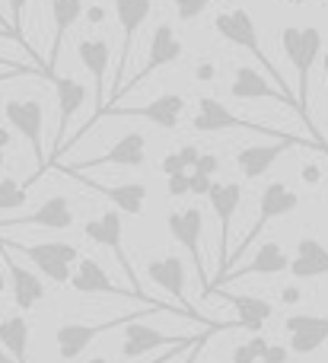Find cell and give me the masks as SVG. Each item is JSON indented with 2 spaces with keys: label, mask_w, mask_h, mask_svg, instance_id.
<instances>
[{
  "label": "cell",
  "mask_w": 328,
  "mask_h": 363,
  "mask_svg": "<svg viewBox=\"0 0 328 363\" xmlns=\"http://www.w3.org/2000/svg\"><path fill=\"white\" fill-rule=\"evenodd\" d=\"M281 45H284V55L290 57L293 70H297V102L300 108H303V121L306 128H310L312 140H316L319 147H325L322 134L316 131V121H312L310 115V77H312V67H316V61L322 57V32L316 29V26H287L284 32H281Z\"/></svg>",
  "instance_id": "cell-1"
},
{
  "label": "cell",
  "mask_w": 328,
  "mask_h": 363,
  "mask_svg": "<svg viewBox=\"0 0 328 363\" xmlns=\"http://www.w3.org/2000/svg\"><path fill=\"white\" fill-rule=\"evenodd\" d=\"M153 313H166V309L144 306L140 313H125V315H115V319H108V322H96V325H83V322H64V325H57V332H55L57 357H61L64 363L80 360L83 354H86V347L93 345L99 335H108V332H115V328H128L131 322H140V319H147V315H153Z\"/></svg>",
  "instance_id": "cell-2"
},
{
  "label": "cell",
  "mask_w": 328,
  "mask_h": 363,
  "mask_svg": "<svg viewBox=\"0 0 328 363\" xmlns=\"http://www.w3.org/2000/svg\"><path fill=\"white\" fill-rule=\"evenodd\" d=\"M214 29H217V35L227 38L230 45H239V48H246L249 55H255V61H259L261 67H265L268 74L281 83V89H284V93H290V89H287V83H284V77H281V70L274 67L271 57L261 51V38H259V29H255L252 13L242 10V6H236V10H223V13H217Z\"/></svg>",
  "instance_id": "cell-3"
},
{
  "label": "cell",
  "mask_w": 328,
  "mask_h": 363,
  "mask_svg": "<svg viewBox=\"0 0 328 363\" xmlns=\"http://www.w3.org/2000/svg\"><path fill=\"white\" fill-rule=\"evenodd\" d=\"M191 128H195L198 134H220V131H255V134H265V138H271L274 144L278 140H293L297 134H284L278 131V128H268V125H259V121H246L239 118V115H233L223 102H217L214 96H201L198 99V115L195 121H191Z\"/></svg>",
  "instance_id": "cell-4"
},
{
  "label": "cell",
  "mask_w": 328,
  "mask_h": 363,
  "mask_svg": "<svg viewBox=\"0 0 328 363\" xmlns=\"http://www.w3.org/2000/svg\"><path fill=\"white\" fill-rule=\"evenodd\" d=\"M6 249H16L19 255H26L32 264L38 268V274H45L51 284H70V277H74V271H70V264L80 262V249L70 242H10V239H4Z\"/></svg>",
  "instance_id": "cell-5"
},
{
  "label": "cell",
  "mask_w": 328,
  "mask_h": 363,
  "mask_svg": "<svg viewBox=\"0 0 328 363\" xmlns=\"http://www.w3.org/2000/svg\"><path fill=\"white\" fill-rule=\"evenodd\" d=\"M4 118L10 121V128L16 134H23L29 140L32 153H35V166L38 172L29 179V185L35 179H42V172L48 169V157H45V144H42V131H45V108L38 99H6L4 106Z\"/></svg>",
  "instance_id": "cell-6"
},
{
  "label": "cell",
  "mask_w": 328,
  "mask_h": 363,
  "mask_svg": "<svg viewBox=\"0 0 328 363\" xmlns=\"http://www.w3.org/2000/svg\"><path fill=\"white\" fill-rule=\"evenodd\" d=\"M77 57L83 61V67L93 74V83H96V108H93V118L86 121V128L83 131H77L74 138H70V144L77 147V140L83 138V134L89 131V128L96 125V121L102 118V112H106V70H108V61H112V48H108L106 38H83L80 45H77Z\"/></svg>",
  "instance_id": "cell-7"
},
{
  "label": "cell",
  "mask_w": 328,
  "mask_h": 363,
  "mask_svg": "<svg viewBox=\"0 0 328 363\" xmlns=\"http://www.w3.org/2000/svg\"><path fill=\"white\" fill-rule=\"evenodd\" d=\"M300 207V194L297 191H290V188L284 185V182H271V185L265 188V191L259 194V217L252 220V226H249V233H246V239L239 242V249L233 252V258L230 262H236L239 255H246L249 252V245H252V239L259 236L261 230H265V223L268 220H278V217H287V213H293Z\"/></svg>",
  "instance_id": "cell-8"
},
{
  "label": "cell",
  "mask_w": 328,
  "mask_h": 363,
  "mask_svg": "<svg viewBox=\"0 0 328 363\" xmlns=\"http://www.w3.org/2000/svg\"><path fill=\"white\" fill-rule=\"evenodd\" d=\"M166 226H169V236L188 252L191 264L198 271V281H201V294H208L210 281L204 274V258H201V236H204V213L198 207H188V211H172L166 217Z\"/></svg>",
  "instance_id": "cell-9"
},
{
  "label": "cell",
  "mask_w": 328,
  "mask_h": 363,
  "mask_svg": "<svg viewBox=\"0 0 328 363\" xmlns=\"http://www.w3.org/2000/svg\"><path fill=\"white\" fill-rule=\"evenodd\" d=\"M83 233H86V239L89 242H96V245H102V249H108L115 258H118V264L128 271V281H131V290L134 294H144L140 290V284H137V274H134V268H131V258L125 255V249H121V236H125V223H121V213L118 211H102L99 217H93V220H86L83 223ZM147 296V294H144Z\"/></svg>",
  "instance_id": "cell-10"
},
{
  "label": "cell",
  "mask_w": 328,
  "mask_h": 363,
  "mask_svg": "<svg viewBox=\"0 0 328 363\" xmlns=\"http://www.w3.org/2000/svg\"><path fill=\"white\" fill-rule=\"evenodd\" d=\"M150 10H153V0H115V13H118V23H121V61H118V70H115V86L108 99H118L125 93V70L134 48V35L140 32Z\"/></svg>",
  "instance_id": "cell-11"
},
{
  "label": "cell",
  "mask_w": 328,
  "mask_h": 363,
  "mask_svg": "<svg viewBox=\"0 0 328 363\" xmlns=\"http://www.w3.org/2000/svg\"><path fill=\"white\" fill-rule=\"evenodd\" d=\"M70 287H74L77 294L128 296V300H140L144 306H159V309H169V313H176V309L166 306V303L150 300V296H144V294H134L131 287H118V284H112V277L106 274V268H102L99 262H93V258H80V262H77V271H74V277H70Z\"/></svg>",
  "instance_id": "cell-12"
},
{
  "label": "cell",
  "mask_w": 328,
  "mask_h": 363,
  "mask_svg": "<svg viewBox=\"0 0 328 363\" xmlns=\"http://www.w3.org/2000/svg\"><path fill=\"white\" fill-rule=\"evenodd\" d=\"M147 163V140L144 134L137 131H128L108 147L102 157H93V160H83V163H70V166H61L64 176H83L86 169H99V166H144Z\"/></svg>",
  "instance_id": "cell-13"
},
{
  "label": "cell",
  "mask_w": 328,
  "mask_h": 363,
  "mask_svg": "<svg viewBox=\"0 0 328 363\" xmlns=\"http://www.w3.org/2000/svg\"><path fill=\"white\" fill-rule=\"evenodd\" d=\"M210 207H214L217 220H220V239H217V277L227 274V264H230V226H233V217L239 211V201H242V185L239 182H214L210 188Z\"/></svg>",
  "instance_id": "cell-14"
},
{
  "label": "cell",
  "mask_w": 328,
  "mask_h": 363,
  "mask_svg": "<svg viewBox=\"0 0 328 363\" xmlns=\"http://www.w3.org/2000/svg\"><path fill=\"white\" fill-rule=\"evenodd\" d=\"M185 96L179 93H163L159 99H153L150 106H134V108H115L108 106L106 112H102V118H147L150 125L163 128V131H176L179 128V118H182L185 112Z\"/></svg>",
  "instance_id": "cell-15"
},
{
  "label": "cell",
  "mask_w": 328,
  "mask_h": 363,
  "mask_svg": "<svg viewBox=\"0 0 328 363\" xmlns=\"http://www.w3.org/2000/svg\"><path fill=\"white\" fill-rule=\"evenodd\" d=\"M147 277H150L157 287H163L169 296H176L179 306H182V313L188 315V319L201 322V325H217V322H208L201 313H195L188 303V296H185V264L179 255H166V258H153L150 264H147Z\"/></svg>",
  "instance_id": "cell-16"
},
{
  "label": "cell",
  "mask_w": 328,
  "mask_h": 363,
  "mask_svg": "<svg viewBox=\"0 0 328 363\" xmlns=\"http://www.w3.org/2000/svg\"><path fill=\"white\" fill-rule=\"evenodd\" d=\"M195 341H198V335H166L153 325H144V319H140L125 328L121 357L134 360V357H144V354L157 351V347H182V345H195Z\"/></svg>",
  "instance_id": "cell-17"
},
{
  "label": "cell",
  "mask_w": 328,
  "mask_h": 363,
  "mask_svg": "<svg viewBox=\"0 0 328 363\" xmlns=\"http://www.w3.org/2000/svg\"><path fill=\"white\" fill-rule=\"evenodd\" d=\"M230 96L233 99H239V102H252V99H271V102H281V106H287V108H293V112H300L303 115V108H300V102H297V96H290V93H284V89H274L271 83L265 80V77L259 74L255 67H236V77H233V83H230Z\"/></svg>",
  "instance_id": "cell-18"
},
{
  "label": "cell",
  "mask_w": 328,
  "mask_h": 363,
  "mask_svg": "<svg viewBox=\"0 0 328 363\" xmlns=\"http://www.w3.org/2000/svg\"><path fill=\"white\" fill-rule=\"evenodd\" d=\"M55 89H57V131H55V150H51V163L64 153L67 144V131H70V118L80 112V106L86 102V86L77 83L74 77H55Z\"/></svg>",
  "instance_id": "cell-19"
},
{
  "label": "cell",
  "mask_w": 328,
  "mask_h": 363,
  "mask_svg": "<svg viewBox=\"0 0 328 363\" xmlns=\"http://www.w3.org/2000/svg\"><path fill=\"white\" fill-rule=\"evenodd\" d=\"M284 271H290V258H287V252L281 249L278 242H261L252 262L242 264V268H236V271H230V274H223V277H217V281H210V287H208L204 296L217 294L227 281H239V277H255V274H284Z\"/></svg>",
  "instance_id": "cell-20"
},
{
  "label": "cell",
  "mask_w": 328,
  "mask_h": 363,
  "mask_svg": "<svg viewBox=\"0 0 328 363\" xmlns=\"http://www.w3.org/2000/svg\"><path fill=\"white\" fill-rule=\"evenodd\" d=\"M293 147H316V150H322L312 138H293V140H278V144H271V147H242V150L236 153V166H239L242 176L255 182L271 169L274 160L284 157V153L293 150Z\"/></svg>",
  "instance_id": "cell-21"
},
{
  "label": "cell",
  "mask_w": 328,
  "mask_h": 363,
  "mask_svg": "<svg viewBox=\"0 0 328 363\" xmlns=\"http://www.w3.org/2000/svg\"><path fill=\"white\" fill-rule=\"evenodd\" d=\"M179 57H182V42L176 38L172 26L169 23L157 26V32H153L150 42H147V61H144V67L134 74V80H128V89H134L140 80H147V77L157 74V70L166 67V64H176Z\"/></svg>",
  "instance_id": "cell-22"
},
{
  "label": "cell",
  "mask_w": 328,
  "mask_h": 363,
  "mask_svg": "<svg viewBox=\"0 0 328 363\" xmlns=\"http://www.w3.org/2000/svg\"><path fill=\"white\" fill-rule=\"evenodd\" d=\"M284 332L290 338L293 354H316L328 341V315H312V313H297L284 319Z\"/></svg>",
  "instance_id": "cell-23"
},
{
  "label": "cell",
  "mask_w": 328,
  "mask_h": 363,
  "mask_svg": "<svg viewBox=\"0 0 328 363\" xmlns=\"http://www.w3.org/2000/svg\"><path fill=\"white\" fill-rule=\"evenodd\" d=\"M0 226H42V230H70L74 226V207L64 194H51L32 213L23 217H10L0 220Z\"/></svg>",
  "instance_id": "cell-24"
},
{
  "label": "cell",
  "mask_w": 328,
  "mask_h": 363,
  "mask_svg": "<svg viewBox=\"0 0 328 363\" xmlns=\"http://www.w3.org/2000/svg\"><path fill=\"white\" fill-rule=\"evenodd\" d=\"M48 13H51L55 32H51V51H48V57H45V74H48V80H55L57 77L55 64H57V57H61L67 32L74 29L77 19L83 16V0H48Z\"/></svg>",
  "instance_id": "cell-25"
},
{
  "label": "cell",
  "mask_w": 328,
  "mask_h": 363,
  "mask_svg": "<svg viewBox=\"0 0 328 363\" xmlns=\"http://www.w3.org/2000/svg\"><path fill=\"white\" fill-rule=\"evenodd\" d=\"M0 255H4L6 262V274H10V287H13V303H16L23 313H29L32 306H35L38 300H45V284L42 277L35 274V271L23 268V264L16 262V258L10 255V249H6L4 242H0Z\"/></svg>",
  "instance_id": "cell-26"
},
{
  "label": "cell",
  "mask_w": 328,
  "mask_h": 363,
  "mask_svg": "<svg viewBox=\"0 0 328 363\" xmlns=\"http://www.w3.org/2000/svg\"><path fill=\"white\" fill-rule=\"evenodd\" d=\"M77 182H83L86 188H93L96 194H102V198H108L115 207H118V213L125 211L128 217H137L140 211H144V201H147V185H140V182H125V185H102V182H93L86 176H70Z\"/></svg>",
  "instance_id": "cell-27"
},
{
  "label": "cell",
  "mask_w": 328,
  "mask_h": 363,
  "mask_svg": "<svg viewBox=\"0 0 328 363\" xmlns=\"http://www.w3.org/2000/svg\"><path fill=\"white\" fill-rule=\"evenodd\" d=\"M290 274L297 281H316L328 274V249L319 239L303 236L297 242V255L290 258Z\"/></svg>",
  "instance_id": "cell-28"
},
{
  "label": "cell",
  "mask_w": 328,
  "mask_h": 363,
  "mask_svg": "<svg viewBox=\"0 0 328 363\" xmlns=\"http://www.w3.org/2000/svg\"><path fill=\"white\" fill-rule=\"evenodd\" d=\"M223 300H227L230 306L236 309V315H239V328H249V332H259V328L274 315V306L268 300H261V296L227 294Z\"/></svg>",
  "instance_id": "cell-29"
},
{
  "label": "cell",
  "mask_w": 328,
  "mask_h": 363,
  "mask_svg": "<svg viewBox=\"0 0 328 363\" xmlns=\"http://www.w3.org/2000/svg\"><path fill=\"white\" fill-rule=\"evenodd\" d=\"M0 345L13 357V363H26V351H29V322H26V315H4L0 319Z\"/></svg>",
  "instance_id": "cell-30"
},
{
  "label": "cell",
  "mask_w": 328,
  "mask_h": 363,
  "mask_svg": "<svg viewBox=\"0 0 328 363\" xmlns=\"http://www.w3.org/2000/svg\"><path fill=\"white\" fill-rule=\"evenodd\" d=\"M29 198V182H16V179H0V211H16L26 204Z\"/></svg>",
  "instance_id": "cell-31"
},
{
  "label": "cell",
  "mask_w": 328,
  "mask_h": 363,
  "mask_svg": "<svg viewBox=\"0 0 328 363\" xmlns=\"http://www.w3.org/2000/svg\"><path fill=\"white\" fill-rule=\"evenodd\" d=\"M210 4H214V0H172V6H176V13H179L182 23H195Z\"/></svg>",
  "instance_id": "cell-32"
},
{
  "label": "cell",
  "mask_w": 328,
  "mask_h": 363,
  "mask_svg": "<svg viewBox=\"0 0 328 363\" xmlns=\"http://www.w3.org/2000/svg\"><path fill=\"white\" fill-rule=\"evenodd\" d=\"M26 4H29V0H10V29L16 32L19 45L32 51V45L26 42V32H23V10H26ZM32 55H35V51H32ZM35 57H38V55H35Z\"/></svg>",
  "instance_id": "cell-33"
},
{
  "label": "cell",
  "mask_w": 328,
  "mask_h": 363,
  "mask_svg": "<svg viewBox=\"0 0 328 363\" xmlns=\"http://www.w3.org/2000/svg\"><path fill=\"white\" fill-rule=\"evenodd\" d=\"M227 328H239V325H220V322H217L214 328H208V332H204V335H198L195 347H191V351H188V357H185L182 363H198V360H201V354H204V347H208L210 335H217V332H227Z\"/></svg>",
  "instance_id": "cell-34"
},
{
  "label": "cell",
  "mask_w": 328,
  "mask_h": 363,
  "mask_svg": "<svg viewBox=\"0 0 328 363\" xmlns=\"http://www.w3.org/2000/svg\"><path fill=\"white\" fill-rule=\"evenodd\" d=\"M176 153H179V163H182V169L191 176V172L198 169V160H201V150H198V147H191V144H182Z\"/></svg>",
  "instance_id": "cell-35"
},
{
  "label": "cell",
  "mask_w": 328,
  "mask_h": 363,
  "mask_svg": "<svg viewBox=\"0 0 328 363\" xmlns=\"http://www.w3.org/2000/svg\"><path fill=\"white\" fill-rule=\"evenodd\" d=\"M166 191H169V198H182V194H191V188H188V176H169L166 179Z\"/></svg>",
  "instance_id": "cell-36"
},
{
  "label": "cell",
  "mask_w": 328,
  "mask_h": 363,
  "mask_svg": "<svg viewBox=\"0 0 328 363\" xmlns=\"http://www.w3.org/2000/svg\"><path fill=\"white\" fill-rule=\"evenodd\" d=\"M220 169V160L214 157V153H201V160H198V176H204V179H210L214 176V172Z\"/></svg>",
  "instance_id": "cell-37"
},
{
  "label": "cell",
  "mask_w": 328,
  "mask_h": 363,
  "mask_svg": "<svg viewBox=\"0 0 328 363\" xmlns=\"http://www.w3.org/2000/svg\"><path fill=\"white\" fill-rule=\"evenodd\" d=\"M188 188H191V194H198V198H204V194H210V188H214V182H210V179H204V176H198V172H191V176H188Z\"/></svg>",
  "instance_id": "cell-38"
},
{
  "label": "cell",
  "mask_w": 328,
  "mask_h": 363,
  "mask_svg": "<svg viewBox=\"0 0 328 363\" xmlns=\"http://www.w3.org/2000/svg\"><path fill=\"white\" fill-rule=\"evenodd\" d=\"M287 357H290V351H287V347L268 345V354H265V360H261V363H287Z\"/></svg>",
  "instance_id": "cell-39"
},
{
  "label": "cell",
  "mask_w": 328,
  "mask_h": 363,
  "mask_svg": "<svg viewBox=\"0 0 328 363\" xmlns=\"http://www.w3.org/2000/svg\"><path fill=\"white\" fill-rule=\"evenodd\" d=\"M300 176H303L306 185H319V182H322V169H319V163H306L303 169H300Z\"/></svg>",
  "instance_id": "cell-40"
},
{
  "label": "cell",
  "mask_w": 328,
  "mask_h": 363,
  "mask_svg": "<svg viewBox=\"0 0 328 363\" xmlns=\"http://www.w3.org/2000/svg\"><path fill=\"white\" fill-rule=\"evenodd\" d=\"M163 172H166V179L169 176H182V163H179V153H169V157L163 160ZM185 176H188V172H185Z\"/></svg>",
  "instance_id": "cell-41"
},
{
  "label": "cell",
  "mask_w": 328,
  "mask_h": 363,
  "mask_svg": "<svg viewBox=\"0 0 328 363\" xmlns=\"http://www.w3.org/2000/svg\"><path fill=\"white\" fill-rule=\"evenodd\" d=\"M233 363H259V360H255V354H252V347H249V341L233 351Z\"/></svg>",
  "instance_id": "cell-42"
},
{
  "label": "cell",
  "mask_w": 328,
  "mask_h": 363,
  "mask_svg": "<svg viewBox=\"0 0 328 363\" xmlns=\"http://www.w3.org/2000/svg\"><path fill=\"white\" fill-rule=\"evenodd\" d=\"M0 67H4V70H38V67H32V64L13 61V57H4V55H0ZM42 74H45V70H42ZM45 77H48V74H45Z\"/></svg>",
  "instance_id": "cell-43"
},
{
  "label": "cell",
  "mask_w": 328,
  "mask_h": 363,
  "mask_svg": "<svg viewBox=\"0 0 328 363\" xmlns=\"http://www.w3.org/2000/svg\"><path fill=\"white\" fill-rule=\"evenodd\" d=\"M191 347H195V345H182V347H172V351H166V354H159V357H153L150 363H172V360L179 357V354H182V351H191Z\"/></svg>",
  "instance_id": "cell-44"
},
{
  "label": "cell",
  "mask_w": 328,
  "mask_h": 363,
  "mask_svg": "<svg viewBox=\"0 0 328 363\" xmlns=\"http://www.w3.org/2000/svg\"><path fill=\"white\" fill-rule=\"evenodd\" d=\"M195 77H198V80H214V77H217V67H214L210 61H201V64L195 67Z\"/></svg>",
  "instance_id": "cell-45"
},
{
  "label": "cell",
  "mask_w": 328,
  "mask_h": 363,
  "mask_svg": "<svg viewBox=\"0 0 328 363\" xmlns=\"http://www.w3.org/2000/svg\"><path fill=\"white\" fill-rule=\"evenodd\" d=\"M13 77H45L42 70H0V83L4 80H13ZM48 80V77H45Z\"/></svg>",
  "instance_id": "cell-46"
},
{
  "label": "cell",
  "mask_w": 328,
  "mask_h": 363,
  "mask_svg": "<svg viewBox=\"0 0 328 363\" xmlns=\"http://www.w3.org/2000/svg\"><path fill=\"white\" fill-rule=\"evenodd\" d=\"M86 23L89 26L106 23V10H102V6H89V10H86Z\"/></svg>",
  "instance_id": "cell-47"
},
{
  "label": "cell",
  "mask_w": 328,
  "mask_h": 363,
  "mask_svg": "<svg viewBox=\"0 0 328 363\" xmlns=\"http://www.w3.org/2000/svg\"><path fill=\"white\" fill-rule=\"evenodd\" d=\"M281 296H284V300H281V303H297V300H300V290H297V287H287Z\"/></svg>",
  "instance_id": "cell-48"
},
{
  "label": "cell",
  "mask_w": 328,
  "mask_h": 363,
  "mask_svg": "<svg viewBox=\"0 0 328 363\" xmlns=\"http://www.w3.org/2000/svg\"><path fill=\"white\" fill-rule=\"evenodd\" d=\"M6 147H10V131H6V128H0V153H4Z\"/></svg>",
  "instance_id": "cell-49"
},
{
  "label": "cell",
  "mask_w": 328,
  "mask_h": 363,
  "mask_svg": "<svg viewBox=\"0 0 328 363\" xmlns=\"http://www.w3.org/2000/svg\"><path fill=\"white\" fill-rule=\"evenodd\" d=\"M0 38H10V42H16V45H19L16 32H13V29H6V26H0Z\"/></svg>",
  "instance_id": "cell-50"
},
{
  "label": "cell",
  "mask_w": 328,
  "mask_h": 363,
  "mask_svg": "<svg viewBox=\"0 0 328 363\" xmlns=\"http://www.w3.org/2000/svg\"><path fill=\"white\" fill-rule=\"evenodd\" d=\"M322 70H325V80H328V51L322 55Z\"/></svg>",
  "instance_id": "cell-51"
},
{
  "label": "cell",
  "mask_w": 328,
  "mask_h": 363,
  "mask_svg": "<svg viewBox=\"0 0 328 363\" xmlns=\"http://www.w3.org/2000/svg\"><path fill=\"white\" fill-rule=\"evenodd\" d=\"M4 290H6V274L0 271V294H4Z\"/></svg>",
  "instance_id": "cell-52"
},
{
  "label": "cell",
  "mask_w": 328,
  "mask_h": 363,
  "mask_svg": "<svg viewBox=\"0 0 328 363\" xmlns=\"http://www.w3.org/2000/svg\"><path fill=\"white\" fill-rule=\"evenodd\" d=\"M89 363H108L106 357H93V360H89Z\"/></svg>",
  "instance_id": "cell-53"
},
{
  "label": "cell",
  "mask_w": 328,
  "mask_h": 363,
  "mask_svg": "<svg viewBox=\"0 0 328 363\" xmlns=\"http://www.w3.org/2000/svg\"><path fill=\"white\" fill-rule=\"evenodd\" d=\"M4 163H6V157H4V153H0V169H4Z\"/></svg>",
  "instance_id": "cell-54"
},
{
  "label": "cell",
  "mask_w": 328,
  "mask_h": 363,
  "mask_svg": "<svg viewBox=\"0 0 328 363\" xmlns=\"http://www.w3.org/2000/svg\"><path fill=\"white\" fill-rule=\"evenodd\" d=\"M0 26H6V29H10V23H6V19H4V16H0Z\"/></svg>",
  "instance_id": "cell-55"
},
{
  "label": "cell",
  "mask_w": 328,
  "mask_h": 363,
  "mask_svg": "<svg viewBox=\"0 0 328 363\" xmlns=\"http://www.w3.org/2000/svg\"><path fill=\"white\" fill-rule=\"evenodd\" d=\"M322 150H325V153H328V144H325V147H322Z\"/></svg>",
  "instance_id": "cell-56"
},
{
  "label": "cell",
  "mask_w": 328,
  "mask_h": 363,
  "mask_svg": "<svg viewBox=\"0 0 328 363\" xmlns=\"http://www.w3.org/2000/svg\"><path fill=\"white\" fill-rule=\"evenodd\" d=\"M0 363H6V360H0Z\"/></svg>",
  "instance_id": "cell-57"
}]
</instances>
